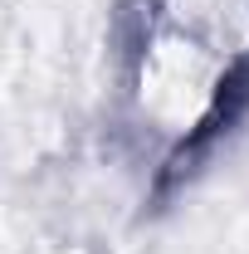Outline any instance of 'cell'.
Here are the masks:
<instances>
[{"instance_id":"obj_1","label":"cell","mask_w":249,"mask_h":254,"mask_svg":"<svg viewBox=\"0 0 249 254\" xmlns=\"http://www.w3.org/2000/svg\"><path fill=\"white\" fill-rule=\"evenodd\" d=\"M245 108H249V54H240V59H235V68L220 78V88L210 93V108L200 113L195 132H190V137H181L176 157L166 161V181H171V176H181V171H186V161H190V157H200V152H205L220 132H225V127L245 113Z\"/></svg>"}]
</instances>
